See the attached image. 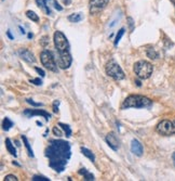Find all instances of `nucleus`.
I'll list each match as a JSON object with an SVG mask.
<instances>
[{
    "label": "nucleus",
    "mask_w": 175,
    "mask_h": 181,
    "mask_svg": "<svg viewBox=\"0 0 175 181\" xmlns=\"http://www.w3.org/2000/svg\"><path fill=\"white\" fill-rule=\"evenodd\" d=\"M106 74L116 80H121L124 78V72L122 71L120 65L115 62H109L106 65Z\"/></svg>",
    "instance_id": "obj_7"
},
{
    "label": "nucleus",
    "mask_w": 175,
    "mask_h": 181,
    "mask_svg": "<svg viewBox=\"0 0 175 181\" xmlns=\"http://www.w3.org/2000/svg\"><path fill=\"white\" fill-rule=\"evenodd\" d=\"M123 34H124V28L119 29L118 34H117V36H116V39H115V46H118L119 41H120V39H121V37L123 36Z\"/></svg>",
    "instance_id": "obj_22"
},
{
    "label": "nucleus",
    "mask_w": 175,
    "mask_h": 181,
    "mask_svg": "<svg viewBox=\"0 0 175 181\" xmlns=\"http://www.w3.org/2000/svg\"><path fill=\"white\" fill-rule=\"evenodd\" d=\"M54 45L57 51V65L62 69L68 68L73 61L70 54V47L66 36L62 31H57L54 33Z\"/></svg>",
    "instance_id": "obj_2"
},
{
    "label": "nucleus",
    "mask_w": 175,
    "mask_h": 181,
    "mask_svg": "<svg viewBox=\"0 0 175 181\" xmlns=\"http://www.w3.org/2000/svg\"><path fill=\"white\" fill-rule=\"evenodd\" d=\"M79 174L84 176V180H88V181L94 180V176H93L91 172H88L87 169H84V168H81V169L79 170Z\"/></svg>",
    "instance_id": "obj_16"
},
{
    "label": "nucleus",
    "mask_w": 175,
    "mask_h": 181,
    "mask_svg": "<svg viewBox=\"0 0 175 181\" xmlns=\"http://www.w3.org/2000/svg\"><path fill=\"white\" fill-rule=\"evenodd\" d=\"M171 1H172V2L174 3V6H175V0H171Z\"/></svg>",
    "instance_id": "obj_38"
},
{
    "label": "nucleus",
    "mask_w": 175,
    "mask_h": 181,
    "mask_svg": "<svg viewBox=\"0 0 175 181\" xmlns=\"http://www.w3.org/2000/svg\"><path fill=\"white\" fill-rule=\"evenodd\" d=\"M26 17H28L29 20H31V21H34V22H38L39 21V17H38V14H36L35 12L34 11H27L26 12Z\"/></svg>",
    "instance_id": "obj_21"
},
{
    "label": "nucleus",
    "mask_w": 175,
    "mask_h": 181,
    "mask_svg": "<svg viewBox=\"0 0 175 181\" xmlns=\"http://www.w3.org/2000/svg\"><path fill=\"white\" fill-rule=\"evenodd\" d=\"M105 140H106L109 148H111L114 151H117L119 149V140H118V138L115 136L114 132H110V134L107 135Z\"/></svg>",
    "instance_id": "obj_9"
},
{
    "label": "nucleus",
    "mask_w": 175,
    "mask_h": 181,
    "mask_svg": "<svg viewBox=\"0 0 175 181\" xmlns=\"http://www.w3.org/2000/svg\"><path fill=\"white\" fill-rule=\"evenodd\" d=\"M35 71L37 72V73H38V74L40 75L41 77H45V71H43V69H41V68H39V67L36 66L35 67Z\"/></svg>",
    "instance_id": "obj_29"
},
{
    "label": "nucleus",
    "mask_w": 175,
    "mask_h": 181,
    "mask_svg": "<svg viewBox=\"0 0 175 181\" xmlns=\"http://www.w3.org/2000/svg\"><path fill=\"white\" fill-rule=\"evenodd\" d=\"M48 39H49V37H48V36H45V37H42V40L43 41H41V45H42L43 47H45V45L49 42V40H48Z\"/></svg>",
    "instance_id": "obj_32"
},
{
    "label": "nucleus",
    "mask_w": 175,
    "mask_h": 181,
    "mask_svg": "<svg viewBox=\"0 0 175 181\" xmlns=\"http://www.w3.org/2000/svg\"><path fill=\"white\" fill-rule=\"evenodd\" d=\"M109 0H90V11L91 13H95L103 10L107 6Z\"/></svg>",
    "instance_id": "obj_8"
},
{
    "label": "nucleus",
    "mask_w": 175,
    "mask_h": 181,
    "mask_svg": "<svg viewBox=\"0 0 175 181\" xmlns=\"http://www.w3.org/2000/svg\"><path fill=\"white\" fill-rule=\"evenodd\" d=\"M131 151L133 154H135L136 156H142L144 153V149H143L142 143L136 139H133L131 142Z\"/></svg>",
    "instance_id": "obj_10"
},
{
    "label": "nucleus",
    "mask_w": 175,
    "mask_h": 181,
    "mask_svg": "<svg viewBox=\"0 0 175 181\" xmlns=\"http://www.w3.org/2000/svg\"><path fill=\"white\" fill-rule=\"evenodd\" d=\"M12 126H13V123H12V120H10L9 117H5V118L3 119V122H2V128H3V130L8 131Z\"/></svg>",
    "instance_id": "obj_19"
},
{
    "label": "nucleus",
    "mask_w": 175,
    "mask_h": 181,
    "mask_svg": "<svg viewBox=\"0 0 175 181\" xmlns=\"http://www.w3.org/2000/svg\"><path fill=\"white\" fill-rule=\"evenodd\" d=\"M33 180L34 181H50V179H48L47 177H43V176H34Z\"/></svg>",
    "instance_id": "obj_23"
},
{
    "label": "nucleus",
    "mask_w": 175,
    "mask_h": 181,
    "mask_svg": "<svg viewBox=\"0 0 175 181\" xmlns=\"http://www.w3.org/2000/svg\"><path fill=\"white\" fill-rule=\"evenodd\" d=\"M19 55L28 63H35V61H36L35 57H34V54L31 53V51H29L28 49H25V48H24V49L23 48L20 49Z\"/></svg>",
    "instance_id": "obj_11"
},
{
    "label": "nucleus",
    "mask_w": 175,
    "mask_h": 181,
    "mask_svg": "<svg viewBox=\"0 0 175 181\" xmlns=\"http://www.w3.org/2000/svg\"><path fill=\"white\" fill-rule=\"evenodd\" d=\"M50 167L55 172H62L70 157V146L64 140H52L45 150Z\"/></svg>",
    "instance_id": "obj_1"
},
{
    "label": "nucleus",
    "mask_w": 175,
    "mask_h": 181,
    "mask_svg": "<svg viewBox=\"0 0 175 181\" xmlns=\"http://www.w3.org/2000/svg\"><path fill=\"white\" fill-rule=\"evenodd\" d=\"M5 148H7L8 152L10 153L11 155H13V156H16V150H15V148L13 146V144H12L11 140H10L9 138L5 139Z\"/></svg>",
    "instance_id": "obj_13"
},
{
    "label": "nucleus",
    "mask_w": 175,
    "mask_h": 181,
    "mask_svg": "<svg viewBox=\"0 0 175 181\" xmlns=\"http://www.w3.org/2000/svg\"><path fill=\"white\" fill-rule=\"evenodd\" d=\"M53 2H54V8H55V9H56V10H59V11H62V10H63V8H62L61 6H59V3L57 2L56 0H54Z\"/></svg>",
    "instance_id": "obj_31"
},
{
    "label": "nucleus",
    "mask_w": 175,
    "mask_h": 181,
    "mask_svg": "<svg viewBox=\"0 0 175 181\" xmlns=\"http://www.w3.org/2000/svg\"><path fill=\"white\" fill-rule=\"evenodd\" d=\"M40 60L42 65L49 71L52 72H57V64L55 62L54 55L51 51L49 50H43L40 53Z\"/></svg>",
    "instance_id": "obj_5"
},
{
    "label": "nucleus",
    "mask_w": 175,
    "mask_h": 181,
    "mask_svg": "<svg viewBox=\"0 0 175 181\" xmlns=\"http://www.w3.org/2000/svg\"><path fill=\"white\" fill-rule=\"evenodd\" d=\"M17 180L19 179L15 176H13V175H8V176L5 177V181H17Z\"/></svg>",
    "instance_id": "obj_26"
},
{
    "label": "nucleus",
    "mask_w": 175,
    "mask_h": 181,
    "mask_svg": "<svg viewBox=\"0 0 175 181\" xmlns=\"http://www.w3.org/2000/svg\"><path fill=\"white\" fill-rule=\"evenodd\" d=\"M147 57L152 60H157L159 57V53L157 52L155 49L152 48V49H148V50H147Z\"/></svg>",
    "instance_id": "obj_20"
},
{
    "label": "nucleus",
    "mask_w": 175,
    "mask_h": 181,
    "mask_svg": "<svg viewBox=\"0 0 175 181\" xmlns=\"http://www.w3.org/2000/svg\"><path fill=\"white\" fill-rule=\"evenodd\" d=\"M82 20V15L81 13H73L68 17V21L73 22V23H78Z\"/></svg>",
    "instance_id": "obj_17"
},
{
    "label": "nucleus",
    "mask_w": 175,
    "mask_h": 181,
    "mask_svg": "<svg viewBox=\"0 0 175 181\" xmlns=\"http://www.w3.org/2000/svg\"><path fill=\"white\" fill-rule=\"evenodd\" d=\"M80 150H81V152H82V154L84 155V156H87V157L89 158L90 161H92L93 163L95 162V156H94V154H93V153L91 152L90 150H88L87 148H83V146L80 149Z\"/></svg>",
    "instance_id": "obj_15"
},
{
    "label": "nucleus",
    "mask_w": 175,
    "mask_h": 181,
    "mask_svg": "<svg viewBox=\"0 0 175 181\" xmlns=\"http://www.w3.org/2000/svg\"><path fill=\"white\" fill-rule=\"evenodd\" d=\"M156 130L158 134L162 135V136H171V135L175 134V119H173V120L164 119L157 125Z\"/></svg>",
    "instance_id": "obj_6"
},
{
    "label": "nucleus",
    "mask_w": 175,
    "mask_h": 181,
    "mask_svg": "<svg viewBox=\"0 0 175 181\" xmlns=\"http://www.w3.org/2000/svg\"><path fill=\"white\" fill-rule=\"evenodd\" d=\"M26 102L28 103V104L33 105V106H36V107H38V106H42V103H37V102H34V100H31V99H27Z\"/></svg>",
    "instance_id": "obj_24"
},
{
    "label": "nucleus",
    "mask_w": 175,
    "mask_h": 181,
    "mask_svg": "<svg viewBox=\"0 0 175 181\" xmlns=\"http://www.w3.org/2000/svg\"><path fill=\"white\" fill-rule=\"evenodd\" d=\"M59 126L61 127L63 130H64V132H65V136L67 137V138H69V137L71 136V129H70V127L68 126V125H66V124H63V123H59Z\"/></svg>",
    "instance_id": "obj_18"
},
{
    "label": "nucleus",
    "mask_w": 175,
    "mask_h": 181,
    "mask_svg": "<svg viewBox=\"0 0 175 181\" xmlns=\"http://www.w3.org/2000/svg\"><path fill=\"white\" fill-rule=\"evenodd\" d=\"M134 72L136 76L141 79H147L152 76L154 67L147 61H138L134 64Z\"/></svg>",
    "instance_id": "obj_4"
},
{
    "label": "nucleus",
    "mask_w": 175,
    "mask_h": 181,
    "mask_svg": "<svg viewBox=\"0 0 175 181\" xmlns=\"http://www.w3.org/2000/svg\"><path fill=\"white\" fill-rule=\"evenodd\" d=\"M24 114L27 115V116H35V115H40V116H43L47 120H49L51 118V115L48 112L43 110H25L24 111Z\"/></svg>",
    "instance_id": "obj_12"
},
{
    "label": "nucleus",
    "mask_w": 175,
    "mask_h": 181,
    "mask_svg": "<svg viewBox=\"0 0 175 181\" xmlns=\"http://www.w3.org/2000/svg\"><path fill=\"white\" fill-rule=\"evenodd\" d=\"M28 38H33V34H31V33L28 34Z\"/></svg>",
    "instance_id": "obj_37"
},
{
    "label": "nucleus",
    "mask_w": 175,
    "mask_h": 181,
    "mask_svg": "<svg viewBox=\"0 0 175 181\" xmlns=\"http://www.w3.org/2000/svg\"><path fill=\"white\" fill-rule=\"evenodd\" d=\"M172 158H173V163H174V165H175V152L173 153V156H172Z\"/></svg>",
    "instance_id": "obj_36"
},
{
    "label": "nucleus",
    "mask_w": 175,
    "mask_h": 181,
    "mask_svg": "<svg viewBox=\"0 0 175 181\" xmlns=\"http://www.w3.org/2000/svg\"><path fill=\"white\" fill-rule=\"evenodd\" d=\"M22 140H23V142H24V144H25V146H26V149H27V153H28V156L29 157H34V152H33V150H31V148H30V144H29V142H28V139L26 138V136H22Z\"/></svg>",
    "instance_id": "obj_14"
},
{
    "label": "nucleus",
    "mask_w": 175,
    "mask_h": 181,
    "mask_svg": "<svg viewBox=\"0 0 175 181\" xmlns=\"http://www.w3.org/2000/svg\"><path fill=\"white\" fill-rule=\"evenodd\" d=\"M152 105V101L150 99L143 97V95H130L126 100L123 101L121 105V110H126V109H143V107H149Z\"/></svg>",
    "instance_id": "obj_3"
},
{
    "label": "nucleus",
    "mask_w": 175,
    "mask_h": 181,
    "mask_svg": "<svg viewBox=\"0 0 175 181\" xmlns=\"http://www.w3.org/2000/svg\"><path fill=\"white\" fill-rule=\"evenodd\" d=\"M63 2L65 3L66 6H68V5H70V2H71V0H63Z\"/></svg>",
    "instance_id": "obj_34"
},
{
    "label": "nucleus",
    "mask_w": 175,
    "mask_h": 181,
    "mask_svg": "<svg viewBox=\"0 0 175 181\" xmlns=\"http://www.w3.org/2000/svg\"><path fill=\"white\" fill-rule=\"evenodd\" d=\"M128 23H129V27H130V31L132 33L134 31V22H133L132 17H128Z\"/></svg>",
    "instance_id": "obj_25"
},
{
    "label": "nucleus",
    "mask_w": 175,
    "mask_h": 181,
    "mask_svg": "<svg viewBox=\"0 0 175 181\" xmlns=\"http://www.w3.org/2000/svg\"><path fill=\"white\" fill-rule=\"evenodd\" d=\"M7 36H8V37H9L10 39H11V40H12V39H13V36H12V34H11V31H7Z\"/></svg>",
    "instance_id": "obj_33"
},
{
    "label": "nucleus",
    "mask_w": 175,
    "mask_h": 181,
    "mask_svg": "<svg viewBox=\"0 0 175 181\" xmlns=\"http://www.w3.org/2000/svg\"><path fill=\"white\" fill-rule=\"evenodd\" d=\"M19 28L21 29V33L22 34H25V31H24V28H22V26H19Z\"/></svg>",
    "instance_id": "obj_35"
},
{
    "label": "nucleus",
    "mask_w": 175,
    "mask_h": 181,
    "mask_svg": "<svg viewBox=\"0 0 175 181\" xmlns=\"http://www.w3.org/2000/svg\"><path fill=\"white\" fill-rule=\"evenodd\" d=\"M31 83H35V85H37V86H40V85H42V81H41L40 78H35V79H30Z\"/></svg>",
    "instance_id": "obj_27"
},
{
    "label": "nucleus",
    "mask_w": 175,
    "mask_h": 181,
    "mask_svg": "<svg viewBox=\"0 0 175 181\" xmlns=\"http://www.w3.org/2000/svg\"><path fill=\"white\" fill-rule=\"evenodd\" d=\"M53 134H54L55 136H57V137H61L62 136V131L59 130V128H57V126H55L54 128H53Z\"/></svg>",
    "instance_id": "obj_30"
},
{
    "label": "nucleus",
    "mask_w": 175,
    "mask_h": 181,
    "mask_svg": "<svg viewBox=\"0 0 175 181\" xmlns=\"http://www.w3.org/2000/svg\"><path fill=\"white\" fill-rule=\"evenodd\" d=\"M59 100H55L54 103H53V112H54V113L59 112Z\"/></svg>",
    "instance_id": "obj_28"
}]
</instances>
